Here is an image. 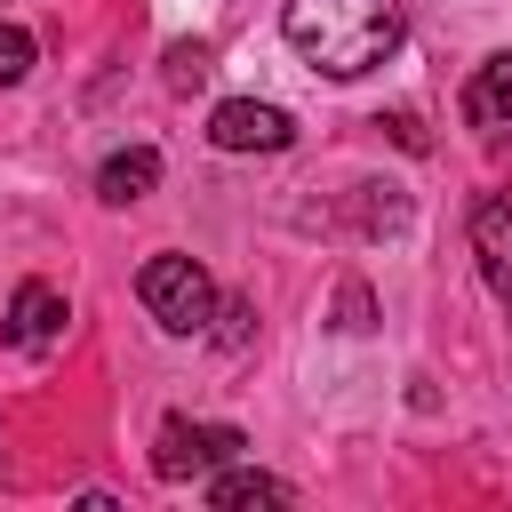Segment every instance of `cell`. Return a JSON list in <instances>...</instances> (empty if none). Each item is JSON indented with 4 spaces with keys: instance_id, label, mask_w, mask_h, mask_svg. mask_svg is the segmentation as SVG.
Masks as SVG:
<instances>
[{
    "instance_id": "13",
    "label": "cell",
    "mask_w": 512,
    "mask_h": 512,
    "mask_svg": "<svg viewBox=\"0 0 512 512\" xmlns=\"http://www.w3.org/2000/svg\"><path fill=\"white\" fill-rule=\"evenodd\" d=\"M32 72V32L24 24H0V88H16Z\"/></svg>"
},
{
    "instance_id": "14",
    "label": "cell",
    "mask_w": 512,
    "mask_h": 512,
    "mask_svg": "<svg viewBox=\"0 0 512 512\" xmlns=\"http://www.w3.org/2000/svg\"><path fill=\"white\" fill-rule=\"evenodd\" d=\"M384 128H392V136H400V144H408V152H424V144H432V136H424V120H416V112H392V120H384Z\"/></svg>"
},
{
    "instance_id": "15",
    "label": "cell",
    "mask_w": 512,
    "mask_h": 512,
    "mask_svg": "<svg viewBox=\"0 0 512 512\" xmlns=\"http://www.w3.org/2000/svg\"><path fill=\"white\" fill-rule=\"evenodd\" d=\"M248 320H256L248 304H224V352H240V344H248Z\"/></svg>"
},
{
    "instance_id": "11",
    "label": "cell",
    "mask_w": 512,
    "mask_h": 512,
    "mask_svg": "<svg viewBox=\"0 0 512 512\" xmlns=\"http://www.w3.org/2000/svg\"><path fill=\"white\" fill-rule=\"evenodd\" d=\"M360 224H368V232H400V224H408V200H400L392 184H360Z\"/></svg>"
},
{
    "instance_id": "8",
    "label": "cell",
    "mask_w": 512,
    "mask_h": 512,
    "mask_svg": "<svg viewBox=\"0 0 512 512\" xmlns=\"http://www.w3.org/2000/svg\"><path fill=\"white\" fill-rule=\"evenodd\" d=\"M152 184H160V152H152V144H128V152H112V160L96 168V200H104V208L144 200Z\"/></svg>"
},
{
    "instance_id": "5",
    "label": "cell",
    "mask_w": 512,
    "mask_h": 512,
    "mask_svg": "<svg viewBox=\"0 0 512 512\" xmlns=\"http://www.w3.org/2000/svg\"><path fill=\"white\" fill-rule=\"evenodd\" d=\"M64 336V296L48 288V280H24L16 296H8V344L16 352H48Z\"/></svg>"
},
{
    "instance_id": "2",
    "label": "cell",
    "mask_w": 512,
    "mask_h": 512,
    "mask_svg": "<svg viewBox=\"0 0 512 512\" xmlns=\"http://www.w3.org/2000/svg\"><path fill=\"white\" fill-rule=\"evenodd\" d=\"M136 296H144V312H152L168 336H200V328L216 320V280H208L192 256H152V264L136 272Z\"/></svg>"
},
{
    "instance_id": "12",
    "label": "cell",
    "mask_w": 512,
    "mask_h": 512,
    "mask_svg": "<svg viewBox=\"0 0 512 512\" xmlns=\"http://www.w3.org/2000/svg\"><path fill=\"white\" fill-rule=\"evenodd\" d=\"M336 328H344V336H368V328H376V296H368L360 280L336 288Z\"/></svg>"
},
{
    "instance_id": "3",
    "label": "cell",
    "mask_w": 512,
    "mask_h": 512,
    "mask_svg": "<svg viewBox=\"0 0 512 512\" xmlns=\"http://www.w3.org/2000/svg\"><path fill=\"white\" fill-rule=\"evenodd\" d=\"M248 440L232 432V424H192V416H168L160 424V440H152V472L160 480H200V472H216V464H232Z\"/></svg>"
},
{
    "instance_id": "6",
    "label": "cell",
    "mask_w": 512,
    "mask_h": 512,
    "mask_svg": "<svg viewBox=\"0 0 512 512\" xmlns=\"http://www.w3.org/2000/svg\"><path fill=\"white\" fill-rule=\"evenodd\" d=\"M472 256H480V280L512 304V200H480L472 208Z\"/></svg>"
},
{
    "instance_id": "9",
    "label": "cell",
    "mask_w": 512,
    "mask_h": 512,
    "mask_svg": "<svg viewBox=\"0 0 512 512\" xmlns=\"http://www.w3.org/2000/svg\"><path fill=\"white\" fill-rule=\"evenodd\" d=\"M288 496H296L288 480L248 472L240 456H232V464H216V480H208V504H216V512H256V504H288Z\"/></svg>"
},
{
    "instance_id": "7",
    "label": "cell",
    "mask_w": 512,
    "mask_h": 512,
    "mask_svg": "<svg viewBox=\"0 0 512 512\" xmlns=\"http://www.w3.org/2000/svg\"><path fill=\"white\" fill-rule=\"evenodd\" d=\"M464 120H472V128H512V48H496V56L464 80Z\"/></svg>"
},
{
    "instance_id": "10",
    "label": "cell",
    "mask_w": 512,
    "mask_h": 512,
    "mask_svg": "<svg viewBox=\"0 0 512 512\" xmlns=\"http://www.w3.org/2000/svg\"><path fill=\"white\" fill-rule=\"evenodd\" d=\"M208 72H216V48H208V40H176V48H168V88H176V96L208 88Z\"/></svg>"
},
{
    "instance_id": "4",
    "label": "cell",
    "mask_w": 512,
    "mask_h": 512,
    "mask_svg": "<svg viewBox=\"0 0 512 512\" xmlns=\"http://www.w3.org/2000/svg\"><path fill=\"white\" fill-rule=\"evenodd\" d=\"M208 144L216 152H288L296 144V120L280 104H256V96H224L208 112Z\"/></svg>"
},
{
    "instance_id": "1",
    "label": "cell",
    "mask_w": 512,
    "mask_h": 512,
    "mask_svg": "<svg viewBox=\"0 0 512 512\" xmlns=\"http://www.w3.org/2000/svg\"><path fill=\"white\" fill-rule=\"evenodd\" d=\"M280 32H288V48L312 72L360 80V72H376L400 48L408 16H400V0H288L280 8Z\"/></svg>"
}]
</instances>
